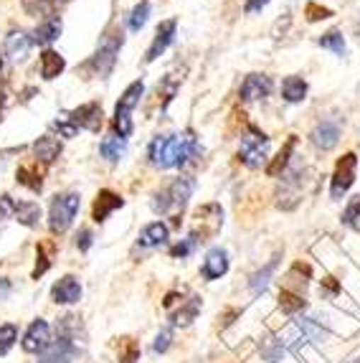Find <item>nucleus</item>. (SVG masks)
Masks as SVG:
<instances>
[{
  "label": "nucleus",
  "instance_id": "9d476101",
  "mask_svg": "<svg viewBox=\"0 0 360 363\" xmlns=\"http://www.w3.org/2000/svg\"><path fill=\"white\" fill-rule=\"evenodd\" d=\"M122 206H125V199L117 196L114 191H109V188H104V191L96 194L94 208H91V218H94L96 224H102V221H107V218Z\"/></svg>",
  "mask_w": 360,
  "mask_h": 363
},
{
  "label": "nucleus",
  "instance_id": "ea45409f",
  "mask_svg": "<svg viewBox=\"0 0 360 363\" xmlns=\"http://www.w3.org/2000/svg\"><path fill=\"white\" fill-rule=\"evenodd\" d=\"M193 247H196V239H193V236H188V239H186L183 244H175V247L170 249V255H173V257H180V259H183V257L191 255Z\"/></svg>",
  "mask_w": 360,
  "mask_h": 363
},
{
  "label": "nucleus",
  "instance_id": "dca6fc26",
  "mask_svg": "<svg viewBox=\"0 0 360 363\" xmlns=\"http://www.w3.org/2000/svg\"><path fill=\"white\" fill-rule=\"evenodd\" d=\"M165 194H168V199H170V206L183 211L188 199L193 196V181L191 178H175V181L165 188Z\"/></svg>",
  "mask_w": 360,
  "mask_h": 363
},
{
  "label": "nucleus",
  "instance_id": "aec40b11",
  "mask_svg": "<svg viewBox=\"0 0 360 363\" xmlns=\"http://www.w3.org/2000/svg\"><path fill=\"white\" fill-rule=\"evenodd\" d=\"M13 216H16V221H21L23 226L33 229V226H38V218H41V206L33 203V201H18L16 208H13Z\"/></svg>",
  "mask_w": 360,
  "mask_h": 363
},
{
  "label": "nucleus",
  "instance_id": "473e14b6",
  "mask_svg": "<svg viewBox=\"0 0 360 363\" xmlns=\"http://www.w3.org/2000/svg\"><path fill=\"white\" fill-rule=\"evenodd\" d=\"M147 18H150V3L142 0V3L135 6L133 16H130V30H140L145 23H147Z\"/></svg>",
  "mask_w": 360,
  "mask_h": 363
},
{
  "label": "nucleus",
  "instance_id": "a878e982",
  "mask_svg": "<svg viewBox=\"0 0 360 363\" xmlns=\"http://www.w3.org/2000/svg\"><path fill=\"white\" fill-rule=\"evenodd\" d=\"M294 145H297V138L294 135H289V140L284 143V147L279 152H276V157L269 163V168H266V173H269L271 178H276L279 173H282L284 168H287V163H289V155H292V150H294Z\"/></svg>",
  "mask_w": 360,
  "mask_h": 363
},
{
  "label": "nucleus",
  "instance_id": "6ab92c4d",
  "mask_svg": "<svg viewBox=\"0 0 360 363\" xmlns=\"http://www.w3.org/2000/svg\"><path fill=\"white\" fill-rule=\"evenodd\" d=\"M67 69V61H64V56L59 54V51H54V49H46L41 54V77L43 79H56L61 72Z\"/></svg>",
  "mask_w": 360,
  "mask_h": 363
},
{
  "label": "nucleus",
  "instance_id": "72a5a7b5",
  "mask_svg": "<svg viewBox=\"0 0 360 363\" xmlns=\"http://www.w3.org/2000/svg\"><path fill=\"white\" fill-rule=\"evenodd\" d=\"M342 224L360 229V196L350 199V203L345 206V211H342Z\"/></svg>",
  "mask_w": 360,
  "mask_h": 363
},
{
  "label": "nucleus",
  "instance_id": "c85d7f7f",
  "mask_svg": "<svg viewBox=\"0 0 360 363\" xmlns=\"http://www.w3.org/2000/svg\"><path fill=\"white\" fill-rule=\"evenodd\" d=\"M276 264H279V257H274V259H271L269 264L264 267V269H259V272L252 277L249 287H252L254 295H259V292H264V290H266V285H269V279H271V274H274Z\"/></svg>",
  "mask_w": 360,
  "mask_h": 363
},
{
  "label": "nucleus",
  "instance_id": "c03bdc74",
  "mask_svg": "<svg viewBox=\"0 0 360 363\" xmlns=\"http://www.w3.org/2000/svg\"><path fill=\"white\" fill-rule=\"evenodd\" d=\"M266 3H269V0H247L244 11H247V13H259L261 8H266Z\"/></svg>",
  "mask_w": 360,
  "mask_h": 363
},
{
  "label": "nucleus",
  "instance_id": "c9c22d12",
  "mask_svg": "<svg viewBox=\"0 0 360 363\" xmlns=\"http://www.w3.org/2000/svg\"><path fill=\"white\" fill-rule=\"evenodd\" d=\"M305 13H307V21H325V18H330L332 16V11L330 8H320L317 3H307V8H305Z\"/></svg>",
  "mask_w": 360,
  "mask_h": 363
},
{
  "label": "nucleus",
  "instance_id": "c756f323",
  "mask_svg": "<svg viewBox=\"0 0 360 363\" xmlns=\"http://www.w3.org/2000/svg\"><path fill=\"white\" fill-rule=\"evenodd\" d=\"M305 305L307 303L302 300V295H297V292H292V290H282V292H279V308H282L287 315L300 313Z\"/></svg>",
  "mask_w": 360,
  "mask_h": 363
},
{
  "label": "nucleus",
  "instance_id": "39448f33",
  "mask_svg": "<svg viewBox=\"0 0 360 363\" xmlns=\"http://www.w3.org/2000/svg\"><path fill=\"white\" fill-rule=\"evenodd\" d=\"M355 170H358V155L355 152H345L337 160L335 173H332V183H330L332 199H342V196L348 194L350 186L355 183Z\"/></svg>",
  "mask_w": 360,
  "mask_h": 363
},
{
  "label": "nucleus",
  "instance_id": "79ce46f5",
  "mask_svg": "<svg viewBox=\"0 0 360 363\" xmlns=\"http://www.w3.org/2000/svg\"><path fill=\"white\" fill-rule=\"evenodd\" d=\"M77 247L81 249V252H86V249L91 247V231L89 229H81L77 234Z\"/></svg>",
  "mask_w": 360,
  "mask_h": 363
},
{
  "label": "nucleus",
  "instance_id": "423d86ee",
  "mask_svg": "<svg viewBox=\"0 0 360 363\" xmlns=\"http://www.w3.org/2000/svg\"><path fill=\"white\" fill-rule=\"evenodd\" d=\"M74 356H77V343H74V338L59 335L54 343H48L46 348H43L36 363H72Z\"/></svg>",
  "mask_w": 360,
  "mask_h": 363
},
{
  "label": "nucleus",
  "instance_id": "4468645a",
  "mask_svg": "<svg viewBox=\"0 0 360 363\" xmlns=\"http://www.w3.org/2000/svg\"><path fill=\"white\" fill-rule=\"evenodd\" d=\"M226 272H228L226 249H221V247L210 249L208 255H206V259H203V267H201V274H203V279H218V277H223Z\"/></svg>",
  "mask_w": 360,
  "mask_h": 363
},
{
  "label": "nucleus",
  "instance_id": "f257e3e1",
  "mask_svg": "<svg viewBox=\"0 0 360 363\" xmlns=\"http://www.w3.org/2000/svg\"><path fill=\"white\" fill-rule=\"evenodd\" d=\"M198 150L196 145V138L193 133L183 135H160L150 143L147 147V157L155 168H178V165H186L188 157H193V152Z\"/></svg>",
  "mask_w": 360,
  "mask_h": 363
},
{
  "label": "nucleus",
  "instance_id": "9b49d317",
  "mask_svg": "<svg viewBox=\"0 0 360 363\" xmlns=\"http://www.w3.org/2000/svg\"><path fill=\"white\" fill-rule=\"evenodd\" d=\"M310 140H313V145L317 147V150H332V147L340 143V125H337L335 120L317 122L313 135H310Z\"/></svg>",
  "mask_w": 360,
  "mask_h": 363
},
{
  "label": "nucleus",
  "instance_id": "20e7f679",
  "mask_svg": "<svg viewBox=\"0 0 360 363\" xmlns=\"http://www.w3.org/2000/svg\"><path fill=\"white\" fill-rule=\"evenodd\" d=\"M122 49V33H114L112 38H107V41L96 49V54L89 59V64H86V69H91V72L96 74V77H109L114 69V64H117V54H120Z\"/></svg>",
  "mask_w": 360,
  "mask_h": 363
},
{
  "label": "nucleus",
  "instance_id": "a19ab883",
  "mask_svg": "<svg viewBox=\"0 0 360 363\" xmlns=\"http://www.w3.org/2000/svg\"><path fill=\"white\" fill-rule=\"evenodd\" d=\"M13 208H16V201L11 196H0V218L13 216Z\"/></svg>",
  "mask_w": 360,
  "mask_h": 363
},
{
  "label": "nucleus",
  "instance_id": "ddd939ff",
  "mask_svg": "<svg viewBox=\"0 0 360 363\" xmlns=\"http://www.w3.org/2000/svg\"><path fill=\"white\" fill-rule=\"evenodd\" d=\"M48 333H51V330H48L46 320H41V318L33 320L23 335V351L26 353H41L48 345Z\"/></svg>",
  "mask_w": 360,
  "mask_h": 363
},
{
  "label": "nucleus",
  "instance_id": "37998d69",
  "mask_svg": "<svg viewBox=\"0 0 360 363\" xmlns=\"http://www.w3.org/2000/svg\"><path fill=\"white\" fill-rule=\"evenodd\" d=\"M137 356H140L137 345H135V343H130V345H127V351L122 353L120 363H135V361H137Z\"/></svg>",
  "mask_w": 360,
  "mask_h": 363
},
{
  "label": "nucleus",
  "instance_id": "bb28decb",
  "mask_svg": "<svg viewBox=\"0 0 360 363\" xmlns=\"http://www.w3.org/2000/svg\"><path fill=\"white\" fill-rule=\"evenodd\" d=\"M201 305H203V303H201V297H191V300H188V305H183V308L173 315V323H175V325H180V328L191 325V323L196 320V315L201 313Z\"/></svg>",
  "mask_w": 360,
  "mask_h": 363
},
{
  "label": "nucleus",
  "instance_id": "cd10ccee",
  "mask_svg": "<svg viewBox=\"0 0 360 363\" xmlns=\"http://www.w3.org/2000/svg\"><path fill=\"white\" fill-rule=\"evenodd\" d=\"M180 84H183V77H180V74H168V77L162 79V84H157V94L162 97V107H168L170 99L178 94Z\"/></svg>",
  "mask_w": 360,
  "mask_h": 363
},
{
  "label": "nucleus",
  "instance_id": "4c0bfd02",
  "mask_svg": "<svg viewBox=\"0 0 360 363\" xmlns=\"http://www.w3.org/2000/svg\"><path fill=\"white\" fill-rule=\"evenodd\" d=\"M170 340H173V330H168V328H165V330H160V333H157L155 343H152V351L165 353L170 348Z\"/></svg>",
  "mask_w": 360,
  "mask_h": 363
},
{
  "label": "nucleus",
  "instance_id": "a211bd4d",
  "mask_svg": "<svg viewBox=\"0 0 360 363\" xmlns=\"http://www.w3.org/2000/svg\"><path fill=\"white\" fill-rule=\"evenodd\" d=\"M168 226L162 224V221H152V224H147L142 231H140V247H160V244L168 242Z\"/></svg>",
  "mask_w": 360,
  "mask_h": 363
},
{
  "label": "nucleus",
  "instance_id": "b1692460",
  "mask_svg": "<svg viewBox=\"0 0 360 363\" xmlns=\"http://www.w3.org/2000/svg\"><path fill=\"white\" fill-rule=\"evenodd\" d=\"M282 97L289 104H297L307 97V82L302 77H287L282 82Z\"/></svg>",
  "mask_w": 360,
  "mask_h": 363
},
{
  "label": "nucleus",
  "instance_id": "58836bf2",
  "mask_svg": "<svg viewBox=\"0 0 360 363\" xmlns=\"http://www.w3.org/2000/svg\"><path fill=\"white\" fill-rule=\"evenodd\" d=\"M56 130H59V133L64 135V138H74V135L79 133L77 125H74L72 117H69V115H64V117H59V120H56Z\"/></svg>",
  "mask_w": 360,
  "mask_h": 363
},
{
  "label": "nucleus",
  "instance_id": "f3484780",
  "mask_svg": "<svg viewBox=\"0 0 360 363\" xmlns=\"http://www.w3.org/2000/svg\"><path fill=\"white\" fill-rule=\"evenodd\" d=\"M33 152H36V163L41 165H51L56 157L61 155V143L51 135H43L33 143Z\"/></svg>",
  "mask_w": 360,
  "mask_h": 363
},
{
  "label": "nucleus",
  "instance_id": "0eeeda50",
  "mask_svg": "<svg viewBox=\"0 0 360 363\" xmlns=\"http://www.w3.org/2000/svg\"><path fill=\"white\" fill-rule=\"evenodd\" d=\"M271 77L266 74H249L244 82H241L239 97L241 102H257V99H264L271 94Z\"/></svg>",
  "mask_w": 360,
  "mask_h": 363
},
{
  "label": "nucleus",
  "instance_id": "412c9836",
  "mask_svg": "<svg viewBox=\"0 0 360 363\" xmlns=\"http://www.w3.org/2000/svg\"><path fill=\"white\" fill-rule=\"evenodd\" d=\"M16 181L21 183V186L30 188V191H41L43 188V168H38V163L33 165H21L18 173H16Z\"/></svg>",
  "mask_w": 360,
  "mask_h": 363
},
{
  "label": "nucleus",
  "instance_id": "f03ea898",
  "mask_svg": "<svg viewBox=\"0 0 360 363\" xmlns=\"http://www.w3.org/2000/svg\"><path fill=\"white\" fill-rule=\"evenodd\" d=\"M79 194H61L51 201V208H48V226L54 234H64L69 231V226L74 224V218H77L79 211Z\"/></svg>",
  "mask_w": 360,
  "mask_h": 363
},
{
  "label": "nucleus",
  "instance_id": "49530a36",
  "mask_svg": "<svg viewBox=\"0 0 360 363\" xmlns=\"http://www.w3.org/2000/svg\"><path fill=\"white\" fill-rule=\"evenodd\" d=\"M355 363H360V358H358V361H355Z\"/></svg>",
  "mask_w": 360,
  "mask_h": 363
},
{
  "label": "nucleus",
  "instance_id": "1a4fd4ad",
  "mask_svg": "<svg viewBox=\"0 0 360 363\" xmlns=\"http://www.w3.org/2000/svg\"><path fill=\"white\" fill-rule=\"evenodd\" d=\"M175 28H178V21H175V18L162 21V23L157 26L155 38H152L150 49H147V56H145V61H147V64H152V61H155L157 56H160L162 51H165V49H168V46H170V43H173V38H175Z\"/></svg>",
  "mask_w": 360,
  "mask_h": 363
},
{
  "label": "nucleus",
  "instance_id": "a18cd8bd",
  "mask_svg": "<svg viewBox=\"0 0 360 363\" xmlns=\"http://www.w3.org/2000/svg\"><path fill=\"white\" fill-rule=\"evenodd\" d=\"M8 292H11V279H6V277H0V303L8 297Z\"/></svg>",
  "mask_w": 360,
  "mask_h": 363
},
{
  "label": "nucleus",
  "instance_id": "e433bc0d",
  "mask_svg": "<svg viewBox=\"0 0 360 363\" xmlns=\"http://www.w3.org/2000/svg\"><path fill=\"white\" fill-rule=\"evenodd\" d=\"M48 267H51V259H48V255H46V244H38V262H36V269H33V279L46 274Z\"/></svg>",
  "mask_w": 360,
  "mask_h": 363
},
{
  "label": "nucleus",
  "instance_id": "2f4dec72",
  "mask_svg": "<svg viewBox=\"0 0 360 363\" xmlns=\"http://www.w3.org/2000/svg\"><path fill=\"white\" fill-rule=\"evenodd\" d=\"M16 340H18V328L13 325V323L0 325V356H6V353L13 348Z\"/></svg>",
  "mask_w": 360,
  "mask_h": 363
},
{
  "label": "nucleus",
  "instance_id": "6e6552de",
  "mask_svg": "<svg viewBox=\"0 0 360 363\" xmlns=\"http://www.w3.org/2000/svg\"><path fill=\"white\" fill-rule=\"evenodd\" d=\"M72 122L77 125V130H89V133H96L102 128V104L96 102H86L81 107H77L74 112H69Z\"/></svg>",
  "mask_w": 360,
  "mask_h": 363
},
{
  "label": "nucleus",
  "instance_id": "4be33fe9",
  "mask_svg": "<svg viewBox=\"0 0 360 363\" xmlns=\"http://www.w3.org/2000/svg\"><path fill=\"white\" fill-rule=\"evenodd\" d=\"M61 33V18L51 16L46 18L36 30H33V43H41V46H48V43H54Z\"/></svg>",
  "mask_w": 360,
  "mask_h": 363
},
{
  "label": "nucleus",
  "instance_id": "2eb2a0df",
  "mask_svg": "<svg viewBox=\"0 0 360 363\" xmlns=\"http://www.w3.org/2000/svg\"><path fill=\"white\" fill-rule=\"evenodd\" d=\"M30 46H33V38L26 36L23 30H11L6 38V54L11 56L13 61H26Z\"/></svg>",
  "mask_w": 360,
  "mask_h": 363
},
{
  "label": "nucleus",
  "instance_id": "f8f14e48",
  "mask_svg": "<svg viewBox=\"0 0 360 363\" xmlns=\"http://www.w3.org/2000/svg\"><path fill=\"white\" fill-rule=\"evenodd\" d=\"M51 297H54V303L59 305H74L79 303V297H81V285H79V279L67 274V277H61L54 287H51Z\"/></svg>",
  "mask_w": 360,
  "mask_h": 363
},
{
  "label": "nucleus",
  "instance_id": "7c9ffc66",
  "mask_svg": "<svg viewBox=\"0 0 360 363\" xmlns=\"http://www.w3.org/2000/svg\"><path fill=\"white\" fill-rule=\"evenodd\" d=\"M320 46L327 51H332L335 56H345V38H342L340 30H330V33H325L320 38Z\"/></svg>",
  "mask_w": 360,
  "mask_h": 363
},
{
  "label": "nucleus",
  "instance_id": "7ed1b4c3",
  "mask_svg": "<svg viewBox=\"0 0 360 363\" xmlns=\"http://www.w3.org/2000/svg\"><path fill=\"white\" fill-rule=\"evenodd\" d=\"M266 150H269V138L264 133H259L257 128H249L239 147V160L247 168H261L266 160Z\"/></svg>",
  "mask_w": 360,
  "mask_h": 363
},
{
  "label": "nucleus",
  "instance_id": "f704fd0d",
  "mask_svg": "<svg viewBox=\"0 0 360 363\" xmlns=\"http://www.w3.org/2000/svg\"><path fill=\"white\" fill-rule=\"evenodd\" d=\"M51 8H54V3L51 0H23V11L28 13V16H48L51 13Z\"/></svg>",
  "mask_w": 360,
  "mask_h": 363
},
{
  "label": "nucleus",
  "instance_id": "393cba45",
  "mask_svg": "<svg viewBox=\"0 0 360 363\" xmlns=\"http://www.w3.org/2000/svg\"><path fill=\"white\" fill-rule=\"evenodd\" d=\"M142 94H145V84H142V82H133V84L122 91L120 102H117V107H114V109H120V112H130V115H133V109L140 104Z\"/></svg>",
  "mask_w": 360,
  "mask_h": 363
},
{
  "label": "nucleus",
  "instance_id": "5701e85b",
  "mask_svg": "<svg viewBox=\"0 0 360 363\" xmlns=\"http://www.w3.org/2000/svg\"><path fill=\"white\" fill-rule=\"evenodd\" d=\"M125 150H127V140L117 138V135H109V138H104L102 143H99V152H102V157L104 160H109V163L122 160Z\"/></svg>",
  "mask_w": 360,
  "mask_h": 363
}]
</instances>
